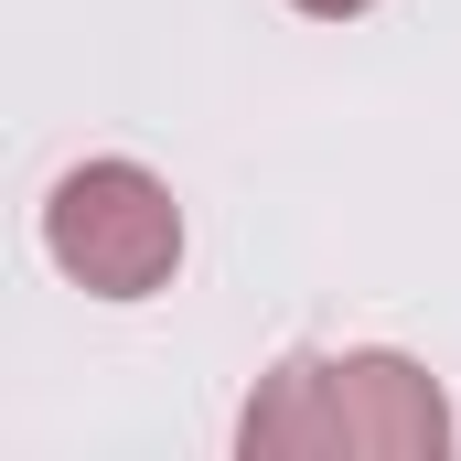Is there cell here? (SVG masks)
I'll return each instance as SVG.
<instances>
[{"instance_id": "obj_1", "label": "cell", "mask_w": 461, "mask_h": 461, "mask_svg": "<svg viewBox=\"0 0 461 461\" xmlns=\"http://www.w3.org/2000/svg\"><path fill=\"white\" fill-rule=\"evenodd\" d=\"M54 258L76 268V279H97V290H150L161 268H172V204L140 183V172H76L65 194H54Z\"/></svg>"}, {"instance_id": "obj_2", "label": "cell", "mask_w": 461, "mask_h": 461, "mask_svg": "<svg viewBox=\"0 0 461 461\" xmlns=\"http://www.w3.org/2000/svg\"><path fill=\"white\" fill-rule=\"evenodd\" d=\"M312 11H354V0H312Z\"/></svg>"}]
</instances>
